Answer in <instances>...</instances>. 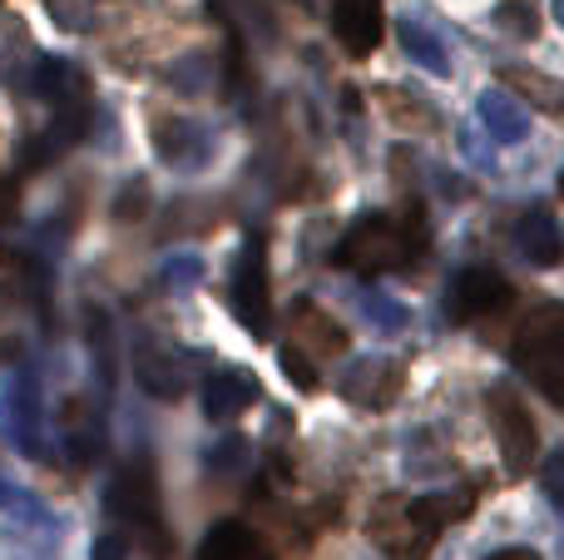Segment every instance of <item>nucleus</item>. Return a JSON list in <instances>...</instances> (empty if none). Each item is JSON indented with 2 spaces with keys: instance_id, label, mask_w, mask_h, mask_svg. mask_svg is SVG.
I'll return each mask as SVG.
<instances>
[{
  "instance_id": "obj_6",
  "label": "nucleus",
  "mask_w": 564,
  "mask_h": 560,
  "mask_svg": "<svg viewBox=\"0 0 564 560\" xmlns=\"http://www.w3.org/2000/svg\"><path fill=\"white\" fill-rule=\"evenodd\" d=\"M486 417H490V427H496L506 472L530 476V466H535V456H540V427H535V417H530L525 397H520L510 383H496L486 392Z\"/></svg>"
},
{
  "instance_id": "obj_3",
  "label": "nucleus",
  "mask_w": 564,
  "mask_h": 560,
  "mask_svg": "<svg viewBox=\"0 0 564 560\" xmlns=\"http://www.w3.org/2000/svg\"><path fill=\"white\" fill-rule=\"evenodd\" d=\"M421 218L416 224H401L391 214H367L341 234L337 244V268L347 273H361V278H377V273H391V268H406L411 258L421 254Z\"/></svg>"
},
{
  "instance_id": "obj_2",
  "label": "nucleus",
  "mask_w": 564,
  "mask_h": 560,
  "mask_svg": "<svg viewBox=\"0 0 564 560\" xmlns=\"http://www.w3.org/2000/svg\"><path fill=\"white\" fill-rule=\"evenodd\" d=\"M105 506L124 541H139L149 551V560L169 556L164 502H159V466L149 452H134L129 462H119L115 482H109V492H105Z\"/></svg>"
},
{
  "instance_id": "obj_18",
  "label": "nucleus",
  "mask_w": 564,
  "mask_h": 560,
  "mask_svg": "<svg viewBox=\"0 0 564 560\" xmlns=\"http://www.w3.org/2000/svg\"><path fill=\"white\" fill-rule=\"evenodd\" d=\"M401 383H406V373H401V363H361L357 373L347 377V387L341 392L351 397L357 407H391L401 397Z\"/></svg>"
},
{
  "instance_id": "obj_19",
  "label": "nucleus",
  "mask_w": 564,
  "mask_h": 560,
  "mask_svg": "<svg viewBox=\"0 0 564 560\" xmlns=\"http://www.w3.org/2000/svg\"><path fill=\"white\" fill-rule=\"evenodd\" d=\"M500 85L510 89V95H520L530 109H545V115H564V85L550 75H540V69L530 65H506L500 69Z\"/></svg>"
},
{
  "instance_id": "obj_32",
  "label": "nucleus",
  "mask_w": 564,
  "mask_h": 560,
  "mask_svg": "<svg viewBox=\"0 0 564 560\" xmlns=\"http://www.w3.org/2000/svg\"><path fill=\"white\" fill-rule=\"evenodd\" d=\"M490 560H540V556L530 551V546H506V551H496Z\"/></svg>"
},
{
  "instance_id": "obj_30",
  "label": "nucleus",
  "mask_w": 564,
  "mask_h": 560,
  "mask_svg": "<svg viewBox=\"0 0 564 560\" xmlns=\"http://www.w3.org/2000/svg\"><path fill=\"white\" fill-rule=\"evenodd\" d=\"M139 194H144V184L134 179V184L124 189V204H119V214H124V218H134V214H139Z\"/></svg>"
},
{
  "instance_id": "obj_23",
  "label": "nucleus",
  "mask_w": 564,
  "mask_h": 560,
  "mask_svg": "<svg viewBox=\"0 0 564 560\" xmlns=\"http://www.w3.org/2000/svg\"><path fill=\"white\" fill-rule=\"evenodd\" d=\"M248 466V442L243 437H224L218 446L204 452V472L208 476H228V472H243Z\"/></svg>"
},
{
  "instance_id": "obj_10",
  "label": "nucleus",
  "mask_w": 564,
  "mask_h": 560,
  "mask_svg": "<svg viewBox=\"0 0 564 560\" xmlns=\"http://www.w3.org/2000/svg\"><path fill=\"white\" fill-rule=\"evenodd\" d=\"M134 377L149 397H159V402H178V397L188 392V357L178 353L169 337L139 333L134 337Z\"/></svg>"
},
{
  "instance_id": "obj_26",
  "label": "nucleus",
  "mask_w": 564,
  "mask_h": 560,
  "mask_svg": "<svg viewBox=\"0 0 564 560\" xmlns=\"http://www.w3.org/2000/svg\"><path fill=\"white\" fill-rule=\"evenodd\" d=\"M500 20H506L516 35H535V25H540V20H535V6H506V10H500Z\"/></svg>"
},
{
  "instance_id": "obj_16",
  "label": "nucleus",
  "mask_w": 564,
  "mask_h": 560,
  "mask_svg": "<svg viewBox=\"0 0 564 560\" xmlns=\"http://www.w3.org/2000/svg\"><path fill=\"white\" fill-rule=\"evenodd\" d=\"M0 268L10 273V288L25 298L30 308H40V317L50 323V263L35 254V248H15V244H0Z\"/></svg>"
},
{
  "instance_id": "obj_13",
  "label": "nucleus",
  "mask_w": 564,
  "mask_h": 560,
  "mask_svg": "<svg viewBox=\"0 0 564 560\" xmlns=\"http://www.w3.org/2000/svg\"><path fill=\"white\" fill-rule=\"evenodd\" d=\"M516 303V288L510 278H500L496 268H466L451 288V317L456 323H480V317H500L506 308Z\"/></svg>"
},
{
  "instance_id": "obj_22",
  "label": "nucleus",
  "mask_w": 564,
  "mask_h": 560,
  "mask_svg": "<svg viewBox=\"0 0 564 560\" xmlns=\"http://www.w3.org/2000/svg\"><path fill=\"white\" fill-rule=\"evenodd\" d=\"M204 283V254H174V258H164V268H159V288L164 293H174V298H184V293H194V288Z\"/></svg>"
},
{
  "instance_id": "obj_21",
  "label": "nucleus",
  "mask_w": 564,
  "mask_h": 560,
  "mask_svg": "<svg viewBox=\"0 0 564 560\" xmlns=\"http://www.w3.org/2000/svg\"><path fill=\"white\" fill-rule=\"evenodd\" d=\"M377 105L387 109L397 129H411V134H436V109L421 105V99L406 95V89H381Z\"/></svg>"
},
{
  "instance_id": "obj_28",
  "label": "nucleus",
  "mask_w": 564,
  "mask_h": 560,
  "mask_svg": "<svg viewBox=\"0 0 564 560\" xmlns=\"http://www.w3.org/2000/svg\"><path fill=\"white\" fill-rule=\"evenodd\" d=\"M184 75H208V55H188L184 60ZM174 89L194 95V89H204V85H198V79H174Z\"/></svg>"
},
{
  "instance_id": "obj_31",
  "label": "nucleus",
  "mask_w": 564,
  "mask_h": 560,
  "mask_svg": "<svg viewBox=\"0 0 564 560\" xmlns=\"http://www.w3.org/2000/svg\"><path fill=\"white\" fill-rule=\"evenodd\" d=\"M10 357H20V337L0 327V363H10Z\"/></svg>"
},
{
  "instance_id": "obj_17",
  "label": "nucleus",
  "mask_w": 564,
  "mask_h": 560,
  "mask_svg": "<svg viewBox=\"0 0 564 560\" xmlns=\"http://www.w3.org/2000/svg\"><path fill=\"white\" fill-rule=\"evenodd\" d=\"M198 560H278V556H273V546L253 531V526L224 521V526H214V531L204 536Z\"/></svg>"
},
{
  "instance_id": "obj_5",
  "label": "nucleus",
  "mask_w": 564,
  "mask_h": 560,
  "mask_svg": "<svg viewBox=\"0 0 564 560\" xmlns=\"http://www.w3.org/2000/svg\"><path fill=\"white\" fill-rule=\"evenodd\" d=\"M30 89L35 99L50 109V119L69 129H85L89 134V119H95V89H89V75L65 55H40L35 69H30Z\"/></svg>"
},
{
  "instance_id": "obj_25",
  "label": "nucleus",
  "mask_w": 564,
  "mask_h": 560,
  "mask_svg": "<svg viewBox=\"0 0 564 560\" xmlns=\"http://www.w3.org/2000/svg\"><path fill=\"white\" fill-rule=\"evenodd\" d=\"M401 40H406V50H411V55H416V60H421V65H441L436 45H431V40H426V35H421V30H416V25H401Z\"/></svg>"
},
{
  "instance_id": "obj_9",
  "label": "nucleus",
  "mask_w": 564,
  "mask_h": 560,
  "mask_svg": "<svg viewBox=\"0 0 564 560\" xmlns=\"http://www.w3.org/2000/svg\"><path fill=\"white\" fill-rule=\"evenodd\" d=\"M149 139L154 154L169 169H208L218 154V134L204 119H184V115H154L149 119Z\"/></svg>"
},
{
  "instance_id": "obj_24",
  "label": "nucleus",
  "mask_w": 564,
  "mask_h": 560,
  "mask_svg": "<svg viewBox=\"0 0 564 560\" xmlns=\"http://www.w3.org/2000/svg\"><path fill=\"white\" fill-rule=\"evenodd\" d=\"M282 373H288L302 392H312V387H317V367H307V357L292 353V347H282Z\"/></svg>"
},
{
  "instance_id": "obj_15",
  "label": "nucleus",
  "mask_w": 564,
  "mask_h": 560,
  "mask_svg": "<svg viewBox=\"0 0 564 560\" xmlns=\"http://www.w3.org/2000/svg\"><path fill=\"white\" fill-rule=\"evenodd\" d=\"M258 402V383L243 373V367H218V373L204 377V417L208 422H238L248 407Z\"/></svg>"
},
{
  "instance_id": "obj_4",
  "label": "nucleus",
  "mask_w": 564,
  "mask_h": 560,
  "mask_svg": "<svg viewBox=\"0 0 564 560\" xmlns=\"http://www.w3.org/2000/svg\"><path fill=\"white\" fill-rule=\"evenodd\" d=\"M510 353H516L520 373H525L555 407H564V308L540 303L535 313L520 323Z\"/></svg>"
},
{
  "instance_id": "obj_1",
  "label": "nucleus",
  "mask_w": 564,
  "mask_h": 560,
  "mask_svg": "<svg viewBox=\"0 0 564 560\" xmlns=\"http://www.w3.org/2000/svg\"><path fill=\"white\" fill-rule=\"evenodd\" d=\"M470 511V496H421V502H406V496H381L371 506V541L381 546L387 560H431L441 531L451 521Z\"/></svg>"
},
{
  "instance_id": "obj_11",
  "label": "nucleus",
  "mask_w": 564,
  "mask_h": 560,
  "mask_svg": "<svg viewBox=\"0 0 564 560\" xmlns=\"http://www.w3.org/2000/svg\"><path fill=\"white\" fill-rule=\"evenodd\" d=\"M288 347L292 353H302L312 363H327V357H341L351 347V337H347V327L337 323V317L327 313V308H317L312 298H297L292 303V313H288Z\"/></svg>"
},
{
  "instance_id": "obj_14",
  "label": "nucleus",
  "mask_w": 564,
  "mask_h": 560,
  "mask_svg": "<svg viewBox=\"0 0 564 560\" xmlns=\"http://www.w3.org/2000/svg\"><path fill=\"white\" fill-rule=\"evenodd\" d=\"M332 35L351 60H371L381 35H387L381 0H332Z\"/></svg>"
},
{
  "instance_id": "obj_20",
  "label": "nucleus",
  "mask_w": 564,
  "mask_h": 560,
  "mask_svg": "<svg viewBox=\"0 0 564 560\" xmlns=\"http://www.w3.org/2000/svg\"><path fill=\"white\" fill-rule=\"evenodd\" d=\"M85 343H89L99 392H115V327H109V317L99 308H89V317H85Z\"/></svg>"
},
{
  "instance_id": "obj_33",
  "label": "nucleus",
  "mask_w": 564,
  "mask_h": 560,
  "mask_svg": "<svg viewBox=\"0 0 564 560\" xmlns=\"http://www.w3.org/2000/svg\"><path fill=\"white\" fill-rule=\"evenodd\" d=\"M560 189H564V184H560Z\"/></svg>"
},
{
  "instance_id": "obj_27",
  "label": "nucleus",
  "mask_w": 564,
  "mask_h": 560,
  "mask_svg": "<svg viewBox=\"0 0 564 560\" xmlns=\"http://www.w3.org/2000/svg\"><path fill=\"white\" fill-rule=\"evenodd\" d=\"M15 214H20V174L0 184V224H15Z\"/></svg>"
},
{
  "instance_id": "obj_12",
  "label": "nucleus",
  "mask_w": 564,
  "mask_h": 560,
  "mask_svg": "<svg viewBox=\"0 0 564 560\" xmlns=\"http://www.w3.org/2000/svg\"><path fill=\"white\" fill-rule=\"evenodd\" d=\"M59 437H65L69 462H75L79 472L99 466V456H105V446H109V432H105V412H99L95 397H85V392L65 397V407H59Z\"/></svg>"
},
{
  "instance_id": "obj_8",
  "label": "nucleus",
  "mask_w": 564,
  "mask_h": 560,
  "mask_svg": "<svg viewBox=\"0 0 564 560\" xmlns=\"http://www.w3.org/2000/svg\"><path fill=\"white\" fill-rule=\"evenodd\" d=\"M0 417H6L20 456L45 462L50 442H45V402H40V373L35 367H15V373H10L6 392H0Z\"/></svg>"
},
{
  "instance_id": "obj_29",
  "label": "nucleus",
  "mask_w": 564,
  "mask_h": 560,
  "mask_svg": "<svg viewBox=\"0 0 564 560\" xmlns=\"http://www.w3.org/2000/svg\"><path fill=\"white\" fill-rule=\"evenodd\" d=\"M124 551H129V541H124V536H99V541H95V560H124Z\"/></svg>"
},
{
  "instance_id": "obj_7",
  "label": "nucleus",
  "mask_w": 564,
  "mask_h": 560,
  "mask_svg": "<svg viewBox=\"0 0 564 560\" xmlns=\"http://www.w3.org/2000/svg\"><path fill=\"white\" fill-rule=\"evenodd\" d=\"M228 303H234V317L253 337L273 333V283H268V244L263 238H248V244L238 248Z\"/></svg>"
}]
</instances>
